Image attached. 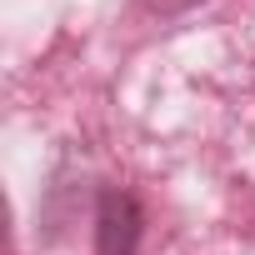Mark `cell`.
I'll use <instances>...</instances> for the list:
<instances>
[{"mask_svg": "<svg viewBox=\"0 0 255 255\" xmlns=\"http://www.w3.org/2000/svg\"><path fill=\"white\" fill-rule=\"evenodd\" d=\"M140 225H145V215H140L135 195L105 190L100 195V210H95V255H135Z\"/></svg>", "mask_w": 255, "mask_h": 255, "instance_id": "cell-1", "label": "cell"}, {"mask_svg": "<svg viewBox=\"0 0 255 255\" xmlns=\"http://www.w3.org/2000/svg\"><path fill=\"white\" fill-rule=\"evenodd\" d=\"M150 10H160V15H180V10H190V5H200V0H145Z\"/></svg>", "mask_w": 255, "mask_h": 255, "instance_id": "cell-2", "label": "cell"}]
</instances>
